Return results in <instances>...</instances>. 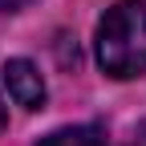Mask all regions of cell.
<instances>
[{
  "label": "cell",
  "instance_id": "cell-1",
  "mask_svg": "<svg viewBox=\"0 0 146 146\" xmlns=\"http://www.w3.org/2000/svg\"><path fill=\"white\" fill-rule=\"evenodd\" d=\"M98 65L118 81L146 77V0H122L98 21Z\"/></svg>",
  "mask_w": 146,
  "mask_h": 146
},
{
  "label": "cell",
  "instance_id": "cell-2",
  "mask_svg": "<svg viewBox=\"0 0 146 146\" xmlns=\"http://www.w3.org/2000/svg\"><path fill=\"white\" fill-rule=\"evenodd\" d=\"M4 85H8V98L25 110H41L45 106V81H41V69L25 57H12L4 61Z\"/></svg>",
  "mask_w": 146,
  "mask_h": 146
},
{
  "label": "cell",
  "instance_id": "cell-3",
  "mask_svg": "<svg viewBox=\"0 0 146 146\" xmlns=\"http://www.w3.org/2000/svg\"><path fill=\"white\" fill-rule=\"evenodd\" d=\"M36 146H106V138L98 126H65V130L45 134Z\"/></svg>",
  "mask_w": 146,
  "mask_h": 146
},
{
  "label": "cell",
  "instance_id": "cell-4",
  "mask_svg": "<svg viewBox=\"0 0 146 146\" xmlns=\"http://www.w3.org/2000/svg\"><path fill=\"white\" fill-rule=\"evenodd\" d=\"M25 4H33V0H0V12H16V8H25Z\"/></svg>",
  "mask_w": 146,
  "mask_h": 146
},
{
  "label": "cell",
  "instance_id": "cell-5",
  "mask_svg": "<svg viewBox=\"0 0 146 146\" xmlns=\"http://www.w3.org/2000/svg\"><path fill=\"white\" fill-rule=\"evenodd\" d=\"M8 126V110H4V98H0V130Z\"/></svg>",
  "mask_w": 146,
  "mask_h": 146
}]
</instances>
